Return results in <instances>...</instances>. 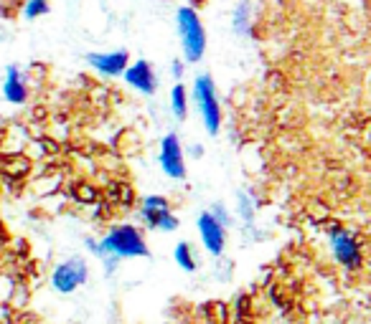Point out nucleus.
I'll use <instances>...</instances> for the list:
<instances>
[{"label": "nucleus", "mask_w": 371, "mask_h": 324, "mask_svg": "<svg viewBox=\"0 0 371 324\" xmlns=\"http://www.w3.org/2000/svg\"><path fill=\"white\" fill-rule=\"evenodd\" d=\"M170 109H173L176 119L183 122L186 114H188V94H186L183 84H176V86H173V92H170Z\"/></svg>", "instance_id": "obj_12"}, {"label": "nucleus", "mask_w": 371, "mask_h": 324, "mask_svg": "<svg viewBox=\"0 0 371 324\" xmlns=\"http://www.w3.org/2000/svg\"><path fill=\"white\" fill-rule=\"evenodd\" d=\"M194 101L199 107V114L203 119V127L209 134H219L221 127V104L216 97V84L209 74L196 76L194 82Z\"/></svg>", "instance_id": "obj_3"}, {"label": "nucleus", "mask_w": 371, "mask_h": 324, "mask_svg": "<svg viewBox=\"0 0 371 324\" xmlns=\"http://www.w3.org/2000/svg\"><path fill=\"white\" fill-rule=\"evenodd\" d=\"M209 213H211V216H214V218H216V221H219L221 225H227V223H229V213H227V210H224V205H214V208H211Z\"/></svg>", "instance_id": "obj_15"}, {"label": "nucleus", "mask_w": 371, "mask_h": 324, "mask_svg": "<svg viewBox=\"0 0 371 324\" xmlns=\"http://www.w3.org/2000/svg\"><path fill=\"white\" fill-rule=\"evenodd\" d=\"M199 233H201V243L206 246V251L219 256L224 246H227V228L211 213H201L199 216Z\"/></svg>", "instance_id": "obj_8"}, {"label": "nucleus", "mask_w": 371, "mask_h": 324, "mask_svg": "<svg viewBox=\"0 0 371 324\" xmlns=\"http://www.w3.org/2000/svg\"><path fill=\"white\" fill-rule=\"evenodd\" d=\"M173 256H176V264L183 269V271H194L196 269V258H194V251H191V243L181 241L176 246V253H173Z\"/></svg>", "instance_id": "obj_13"}, {"label": "nucleus", "mask_w": 371, "mask_h": 324, "mask_svg": "<svg viewBox=\"0 0 371 324\" xmlns=\"http://www.w3.org/2000/svg\"><path fill=\"white\" fill-rule=\"evenodd\" d=\"M176 25H178V36H181V43H183V56L188 64H196L201 61V56L206 53V31H203V23L199 13L194 8H181L176 13Z\"/></svg>", "instance_id": "obj_2"}, {"label": "nucleus", "mask_w": 371, "mask_h": 324, "mask_svg": "<svg viewBox=\"0 0 371 324\" xmlns=\"http://www.w3.org/2000/svg\"><path fill=\"white\" fill-rule=\"evenodd\" d=\"M161 167L163 173L173 177V180H183L186 177V160L183 147L176 134H166L161 140Z\"/></svg>", "instance_id": "obj_6"}, {"label": "nucleus", "mask_w": 371, "mask_h": 324, "mask_svg": "<svg viewBox=\"0 0 371 324\" xmlns=\"http://www.w3.org/2000/svg\"><path fill=\"white\" fill-rule=\"evenodd\" d=\"M125 82L133 86V89H137L140 94H155V89H158V79H155V71H153V66L148 64V61H135L133 66L125 71Z\"/></svg>", "instance_id": "obj_9"}, {"label": "nucleus", "mask_w": 371, "mask_h": 324, "mask_svg": "<svg viewBox=\"0 0 371 324\" xmlns=\"http://www.w3.org/2000/svg\"><path fill=\"white\" fill-rule=\"evenodd\" d=\"M89 249L97 253L100 258H104L107 269H115V261L117 258H148L150 251H148V243H145L143 233L133 228V225H117L112 228L104 241L97 246V243L89 241Z\"/></svg>", "instance_id": "obj_1"}, {"label": "nucleus", "mask_w": 371, "mask_h": 324, "mask_svg": "<svg viewBox=\"0 0 371 324\" xmlns=\"http://www.w3.org/2000/svg\"><path fill=\"white\" fill-rule=\"evenodd\" d=\"M170 71H173V76H176V79H181V76H183V64H181V61H173Z\"/></svg>", "instance_id": "obj_16"}, {"label": "nucleus", "mask_w": 371, "mask_h": 324, "mask_svg": "<svg viewBox=\"0 0 371 324\" xmlns=\"http://www.w3.org/2000/svg\"><path fill=\"white\" fill-rule=\"evenodd\" d=\"M89 279V266H87L82 258H69L64 264L54 269V274H51V286L61 294H71L76 291L82 284H87Z\"/></svg>", "instance_id": "obj_4"}, {"label": "nucleus", "mask_w": 371, "mask_h": 324, "mask_svg": "<svg viewBox=\"0 0 371 324\" xmlns=\"http://www.w3.org/2000/svg\"><path fill=\"white\" fill-rule=\"evenodd\" d=\"M25 18H38L49 13V0H28L23 8Z\"/></svg>", "instance_id": "obj_14"}, {"label": "nucleus", "mask_w": 371, "mask_h": 324, "mask_svg": "<svg viewBox=\"0 0 371 324\" xmlns=\"http://www.w3.org/2000/svg\"><path fill=\"white\" fill-rule=\"evenodd\" d=\"M140 216L150 228H161V231H176L178 218L170 213L168 200L163 195H148L140 205Z\"/></svg>", "instance_id": "obj_5"}, {"label": "nucleus", "mask_w": 371, "mask_h": 324, "mask_svg": "<svg viewBox=\"0 0 371 324\" xmlns=\"http://www.w3.org/2000/svg\"><path fill=\"white\" fill-rule=\"evenodd\" d=\"M3 94L10 104H23L28 99V86L23 82V74L18 71V66H8L5 71V82H3Z\"/></svg>", "instance_id": "obj_11"}, {"label": "nucleus", "mask_w": 371, "mask_h": 324, "mask_svg": "<svg viewBox=\"0 0 371 324\" xmlns=\"http://www.w3.org/2000/svg\"><path fill=\"white\" fill-rule=\"evenodd\" d=\"M89 66H94L104 76H125L127 66V51H112V53H89L87 56Z\"/></svg>", "instance_id": "obj_10"}, {"label": "nucleus", "mask_w": 371, "mask_h": 324, "mask_svg": "<svg viewBox=\"0 0 371 324\" xmlns=\"http://www.w3.org/2000/svg\"><path fill=\"white\" fill-rule=\"evenodd\" d=\"M330 246H333V256L338 258V264H344L346 269L361 266V249L351 233L344 228H333L330 231Z\"/></svg>", "instance_id": "obj_7"}]
</instances>
